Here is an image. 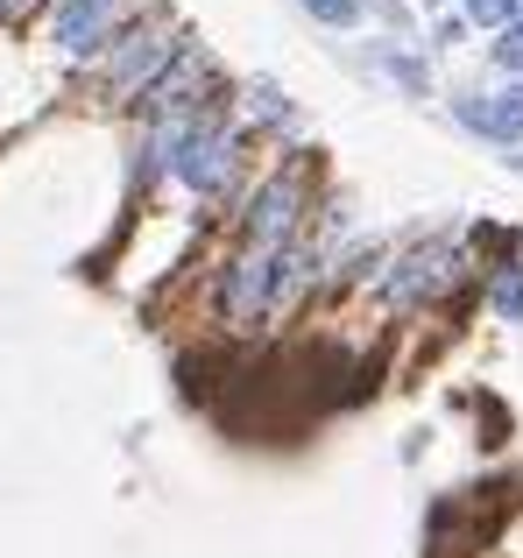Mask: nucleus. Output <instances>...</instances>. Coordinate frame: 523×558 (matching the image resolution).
<instances>
[{"mask_svg": "<svg viewBox=\"0 0 523 558\" xmlns=\"http://www.w3.org/2000/svg\"><path fill=\"white\" fill-rule=\"evenodd\" d=\"M184 43H192V28H184L170 8H156V0H149V8H135V14L121 22V36H113L107 50H99L93 64L78 71L85 99H99V107H121V113H127V107H135V99L184 57Z\"/></svg>", "mask_w": 523, "mask_h": 558, "instance_id": "nucleus-1", "label": "nucleus"}, {"mask_svg": "<svg viewBox=\"0 0 523 558\" xmlns=\"http://www.w3.org/2000/svg\"><path fill=\"white\" fill-rule=\"evenodd\" d=\"M474 255L460 233H417L411 247H382V262H375L368 276H361V298H375L389 318H417L431 312V304H446L460 283H467Z\"/></svg>", "mask_w": 523, "mask_h": 558, "instance_id": "nucleus-2", "label": "nucleus"}, {"mask_svg": "<svg viewBox=\"0 0 523 558\" xmlns=\"http://www.w3.org/2000/svg\"><path fill=\"white\" fill-rule=\"evenodd\" d=\"M248 149H255V142L241 135L234 99H227V107H206L192 121L170 184L198 205V219H220V213H234V205H241V191H248Z\"/></svg>", "mask_w": 523, "mask_h": 558, "instance_id": "nucleus-3", "label": "nucleus"}, {"mask_svg": "<svg viewBox=\"0 0 523 558\" xmlns=\"http://www.w3.org/2000/svg\"><path fill=\"white\" fill-rule=\"evenodd\" d=\"M127 14H135V0H57V8L42 14V57L78 78V71L121 36Z\"/></svg>", "mask_w": 523, "mask_h": 558, "instance_id": "nucleus-4", "label": "nucleus"}, {"mask_svg": "<svg viewBox=\"0 0 523 558\" xmlns=\"http://www.w3.org/2000/svg\"><path fill=\"white\" fill-rule=\"evenodd\" d=\"M234 121H241V135H248V142H276V149H290V156L304 149V113L290 107V93L276 78L234 85Z\"/></svg>", "mask_w": 523, "mask_h": 558, "instance_id": "nucleus-5", "label": "nucleus"}, {"mask_svg": "<svg viewBox=\"0 0 523 558\" xmlns=\"http://www.w3.org/2000/svg\"><path fill=\"white\" fill-rule=\"evenodd\" d=\"M453 121L496 149H523V78H502L488 93H453Z\"/></svg>", "mask_w": 523, "mask_h": 558, "instance_id": "nucleus-6", "label": "nucleus"}, {"mask_svg": "<svg viewBox=\"0 0 523 558\" xmlns=\"http://www.w3.org/2000/svg\"><path fill=\"white\" fill-rule=\"evenodd\" d=\"M361 64H368V71H382V78L397 85V93H411V99H425V93H431V64H425L417 50H403L397 36L368 43V57H361Z\"/></svg>", "mask_w": 523, "mask_h": 558, "instance_id": "nucleus-7", "label": "nucleus"}, {"mask_svg": "<svg viewBox=\"0 0 523 558\" xmlns=\"http://www.w3.org/2000/svg\"><path fill=\"white\" fill-rule=\"evenodd\" d=\"M488 312H496L502 326H523V269L516 262H496V269H488Z\"/></svg>", "mask_w": 523, "mask_h": 558, "instance_id": "nucleus-8", "label": "nucleus"}, {"mask_svg": "<svg viewBox=\"0 0 523 558\" xmlns=\"http://www.w3.org/2000/svg\"><path fill=\"white\" fill-rule=\"evenodd\" d=\"M460 22H467V28H488V36H502L510 22H523V0H460Z\"/></svg>", "mask_w": 523, "mask_h": 558, "instance_id": "nucleus-9", "label": "nucleus"}, {"mask_svg": "<svg viewBox=\"0 0 523 558\" xmlns=\"http://www.w3.org/2000/svg\"><path fill=\"white\" fill-rule=\"evenodd\" d=\"M318 28H361L368 22V0H297Z\"/></svg>", "mask_w": 523, "mask_h": 558, "instance_id": "nucleus-10", "label": "nucleus"}, {"mask_svg": "<svg viewBox=\"0 0 523 558\" xmlns=\"http://www.w3.org/2000/svg\"><path fill=\"white\" fill-rule=\"evenodd\" d=\"M488 64H496L502 78H523V22H510L496 43H488Z\"/></svg>", "mask_w": 523, "mask_h": 558, "instance_id": "nucleus-11", "label": "nucleus"}, {"mask_svg": "<svg viewBox=\"0 0 523 558\" xmlns=\"http://www.w3.org/2000/svg\"><path fill=\"white\" fill-rule=\"evenodd\" d=\"M460 36H467L460 14H439V22H431V50H460Z\"/></svg>", "mask_w": 523, "mask_h": 558, "instance_id": "nucleus-12", "label": "nucleus"}, {"mask_svg": "<svg viewBox=\"0 0 523 558\" xmlns=\"http://www.w3.org/2000/svg\"><path fill=\"white\" fill-rule=\"evenodd\" d=\"M510 170H523V149H516V156H510Z\"/></svg>", "mask_w": 523, "mask_h": 558, "instance_id": "nucleus-13", "label": "nucleus"}, {"mask_svg": "<svg viewBox=\"0 0 523 558\" xmlns=\"http://www.w3.org/2000/svg\"><path fill=\"white\" fill-rule=\"evenodd\" d=\"M425 8H439V14H446V0H425Z\"/></svg>", "mask_w": 523, "mask_h": 558, "instance_id": "nucleus-14", "label": "nucleus"}]
</instances>
